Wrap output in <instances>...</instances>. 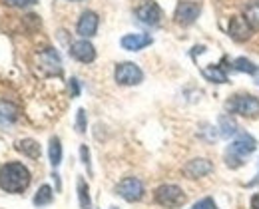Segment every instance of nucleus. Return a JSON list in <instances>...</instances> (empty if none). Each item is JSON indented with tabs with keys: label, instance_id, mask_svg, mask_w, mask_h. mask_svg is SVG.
Listing matches in <instances>:
<instances>
[{
	"label": "nucleus",
	"instance_id": "1",
	"mask_svg": "<svg viewBox=\"0 0 259 209\" xmlns=\"http://www.w3.org/2000/svg\"><path fill=\"white\" fill-rule=\"evenodd\" d=\"M32 175L20 162H8L0 168V189L6 193H22L28 189Z\"/></svg>",
	"mask_w": 259,
	"mask_h": 209
},
{
	"label": "nucleus",
	"instance_id": "2",
	"mask_svg": "<svg viewBox=\"0 0 259 209\" xmlns=\"http://www.w3.org/2000/svg\"><path fill=\"white\" fill-rule=\"evenodd\" d=\"M255 149H257L255 138H251V136H247V134H241L239 138L233 139V141L229 143V147H227V151H226L227 168H233V170L241 168V166H243V160H245L249 153H253Z\"/></svg>",
	"mask_w": 259,
	"mask_h": 209
},
{
	"label": "nucleus",
	"instance_id": "3",
	"mask_svg": "<svg viewBox=\"0 0 259 209\" xmlns=\"http://www.w3.org/2000/svg\"><path fill=\"white\" fill-rule=\"evenodd\" d=\"M154 199L158 205H162L165 209H178L182 205H186L188 195L180 185L174 183H162L156 191H154Z\"/></svg>",
	"mask_w": 259,
	"mask_h": 209
},
{
	"label": "nucleus",
	"instance_id": "4",
	"mask_svg": "<svg viewBox=\"0 0 259 209\" xmlns=\"http://www.w3.org/2000/svg\"><path fill=\"white\" fill-rule=\"evenodd\" d=\"M226 108L229 114H239V116L251 118V120L259 118V98L251 96V94L231 96V100H227Z\"/></svg>",
	"mask_w": 259,
	"mask_h": 209
},
{
	"label": "nucleus",
	"instance_id": "5",
	"mask_svg": "<svg viewBox=\"0 0 259 209\" xmlns=\"http://www.w3.org/2000/svg\"><path fill=\"white\" fill-rule=\"evenodd\" d=\"M36 64H38V70L42 72V76H48V78L62 76V60L54 48H44L42 52H38Z\"/></svg>",
	"mask_w": 259,
	"mask_h": 209
},
{
	"label": "nucleus",
	"instance_id": "6",
	"mask_svg": "<svg viewBox=\"0 0 259 209\" xmlns=\"http://www.w3.org/2000/svg\"><path fill=\"white\" fill-rule=\"evenodd\" d=\"M114 78L120 86H138L144 80V72L134 62H120L114 70Z\"/></svg>",
	"mask_w": 259,
	"mask_h": 209
},
{
	"label": "nucleus",
	"instance_id": "7",
	"mask_svg": "<svg viewBox=\"0 0 259 209\" xmlns=\"http://www.w3.org/2000/svg\"><path fill=\"white\" fill-rule=\"evenodd\" d=\"M134 14H136V18H138L142 24H148V26H158V24L162 22V16H163L160 4L154 2V0H144V2H140V4L136 6Z\"/></svg>",
	"mask_w": 259,
	"mask_h": 209
},
{
	"label": "nucleus",
	"instance_id": "8",
	"mask_svg": "<svg viewBox=\"0 0 259 209\" xmlns=\"http://www.w3.org/2000/svg\"><path fill=\"white\" fill-rule=\"evenodd\" d=\"M144 183H142V179H138V177H134V175H130V177H124L118 185H116V193L122 197V199H126L130 203H136V201H140L142 197H144Z\"/></svg>",
	"mask_w": 259,
	"mask_h": 209
},
{
	"label": "nucleus",
	"instance_id": "9",
	"mask_svg": "<svg viewBox=\"0 0 259 209\" xmlns=\"http://www.w3.org/2000/svg\"><path fill=\"white\" fill-rule=\"evenodd\" d=\"M201 14V4L195 2V0H182L178 6H176V12H174V20L182 26H192L195 20L199 18Z\"/></svg>",
	"mask_w": 259,
	"mask_h": 209
},
{
	"label": "nucleus",
	"instance_id": "10",
	"mask_svg": "<svg viewBox=\"0 0 259 209\" xmlns=\"http://www.w3.org/2000/svg\"><path fill=\"white\" fill-rule=\"evenodd\" d=\"M98 26H100V16H98L94 10H84V12L80 14V18H78L76 32H78V34L86 40V38L96 36Z\"/></svg>",
	"mask_w": 259,
	"mask_h": 209
},
{
	"label": "nucleus",
	"instance_id": "11",
	"mask_svg": "<svg viewBox=\"0 0 259 209\" xmlns=\"http://www.w3.org/2000/svg\"><path fill=\"white\" fill-rule=\"evenodd\" d=\"M184 175L188 179H199V177H205L213 172V164L205 158H195V160H190L186 166H184Z\"/></svg>",
	"mask_w": 259,
	"mask_h": 209
},
{
	"label": "nucleus",
	"instance_id": "12",
	"mask_svg": "<svg viewBox=\"0 0 259 209\" xmlns=\"http://www.w3.org/2000/svg\"><path fill=\"white\" fill-rule=\"evenodd\" d=\"M70 54H72V58L74 60H78V62H82V64H90V62H94L96 60V48L92 46V42H88V40H76L72 46H70Z\"/></svg>",
	"mask_w": 259,
	"mask_h": 209
},
{
	"label": "nucleus",
	"instance_id": "13",
	"mask_svg": "<svg viewBox=\"0 0 259 209\" xmlns=\"http://www.w3.org/2000/svg\"><path fill=\"white\" fill-rule=\"evenodd\" d=\"M251 28H249V24L245 22V18L243 16H233L231 20H229V26H227V34L231 36L235 42H245V40H249L251 38Z\"/></svg>",
	"mask_w": 259,
	"mask_h": 209
},
{
	"label": "nucleus",
	"instance_id": "14",
	"mask_svg": "<svg viewBox=\"0 0 259 209\" xmlns=\"http://www.w3.org/2000/svg\"><path fill=\"white\" fill-rule=\"evenodd\" d=\"M154 42V38L150 34H142V32H136V34H126L122 36L120 40V46L128 52H140L144 48H148L150 44Z\"/></svg>",
	"mask_w": 259,
	"mask_h": 209
},
{
	"label": "nucleus",
	"instance_id": "15",
	"mask_svg": "<svg viewBox=\"0 0 259 209\" xmlns=\"http://www.w3.org/2000/svg\"><path fill=\"white\" fill-rule=\"evenodd\" d=\"M16 151H20L22 155H26V158H30V160H40V153H42V149H40V143L32 138H24V139H18L16 141Z\"/></svg>",
	"mask_w": 259,
	"mask_h": 209
},
{
	"label": "nucleus",
	"instance_id": "16",
	"mask_svg": "<svg viewBox=\"0 0 259 209\" xmlns=\"http://www.w3.org/2000/svg\"><path fill=\"white\" fill-rule=\"evenodd\" d=\"M243 18H245V22L249 24L251 30L259 32V2L257 0H251L249 4L243 6Z\"/></svg>",
	"mask_w": 259,
	"mask_h": 209
},
{
	"label": "nucleus",
	"instance_id": "17",
	"mask_svg": "<svg viewBox=\"0 0 259 209\" xmlns=\"http://www.w3.org/2000/svg\"><path fill=\"white\" fill-rule=\"evenodd\" d=\"M48 158H50V166L56 170L60 164H62V141L60 138H50V143H48Z\"/></svg>",
	"mask_w": 259,
	"mask_h": 209
},
{
	"label": "nucleus",
	"instance_id": "18",
	"mask_svg": "<svg viewBox=\"0 0 259 209\" xmlns=\"http://www.w3.org/2000/svg\"><path fill=\"white\" fill-rule=\"evenodd\" d=\"M52 199H54V191H52V187H50V185H40L32 201L36 207H44V205H50Z\"/></svg>",
	"mask_w": 259,
	"mask_h": 209
},
{
	"label": "nucleus",
	"instance_id": "19",
	"mask_svg": "<svg viewBox=\"0 0 259 209\" xmlns=\"http://www.w3.org/2000/svg\"><path fill=\"white\" fill-rule=\"evenodd\" d=\"M78 203H80V209H92V197H90V187L88 183L78 177Z\"/></svg>",
	"mask_w": 259,
	"mask_h": 209
},
{
	"label": "nucleus",
	"instance_id": "20",
	"mask_svg": "<svg viewBox=\"0 0 259 209\" xmlns=\"http://www.w3.org/2000/svg\"><path fill=\"white\" fill-rule=\"evenodd\" d=\"M201 74H203V78H207V80L213 82V84H226L227 82V74L222 66H209V68H203L201 70Z\"/></svg>",
	"mask_w": 259,
	"mask_h": 209
},
{
	"label": "nucleus",
	"instance_id": "21",
	"mask_svg": "<svg viewBox=\"0 0 259 209\" xmlns=\"http://www.w3.org/2000/svg\"><path fill=\"white\" fill-rule=\"evenodd\" d=\"M18 118V108L10 102H0V124H12Z\"/></svg>",
	"mask_w": 259,
	"mask_h": 209
},
{
	"label": "nucleus",
	"instance_id": "22",
	"mask_svg": "<svg viewBox=\"0 0 259 209\" xmlns=\"http://www.w3.org/2000/svg\"><path fill=\"white\" fill-rule=\"evenodd\" d=\"M237 134V124L233 122V118L231 116H222L220 118V136L222 138H231V136H235Z\"/></svg>",
	"mask_w": 259,
	"mask_h": 209
},
{
	"label": "nucleus",
	"instance_id": "23",
	"mask_svg": "<svg viewBox=\"0 0 259 209\" xmlns=\"http://www.w3.org/2000/svg\"><path fill=\"white\" fill-rule=\"evenodd\" d=\"M231 68L237 70V72H245V74H255L257 72V66L253 62H249L247 58H235L233 64H231Z\"/></svg>",
	"mask_w": 259,
	"mask_h": 209
},
{
	"label": "nucleus",
	"instance_id": "24",
	"mask_svg": "<svg viewBox=\"0 0 259 209\" xmlns=\"http://www.w3.org/2000/svg\"><path fill=\"white\" fill-rule=\"evenodd\" d=\"M86 126H88V122H86V110L80 108L76 112V132L78 134H84L86 132Z\"/></svg>",
	"mask_w": 259,
	"mask_h": 209
},
{
	"label": "nucleus",
	"instance_id": "25",
	"mask_svg": "<svg viewBox=\"0 0 259 209\" xmlns=\"http://www.w3.org/2000/svg\"><path fill=\"white\" fill-rule=\"evenodd\" d=\"M80 158H82V164L86 166L88 174L92 175V162H90V149H88V145H86V143H84V145H80Z\"/></svg>",
	"mask_w": 259,
	"mask_h": 209
},
{
	"label": "nucleus",
	"instance_id": "26",
	"mask_svg": "<svg viewBox=\"0 0 259 209\" xmlns=\"http://www.w3.org/2000/svg\"><path fill=\"white\" fill-rule=\"evenodd\" d=\"M8 6H14V8H30L34 6L38 0H4Z\"/></svg>",
	"mask_w": 259,
	"mask_h": 209
},
{
	"label": "nucleus",
	"instance_id": "27",
	"mask_svg": "<svg viewBox=\"0 0 259 209\" xmlns=\"http://www.w3.org/2000/svg\"><path fill=\"white\" fill-rule=\"evenodd\" d=\"M192 209H218V205H215V201H213L211 197H203V199L197 201Z\"/></svg>",
	"mask_w": 259,
	"mask_h": 209
},
{
	"label": "nucleus",
	"instance_id": "28",
	"mask_svg": "<svg viewBox=\"0 0 259 209\" xmlns=\"http://www.w3.org/2000/svg\"><path fill=\"white\" fill-rule=\"evenodd\" d=\"M70 90H72V96H74V98L80 94V86H78V80H76V78L70 80Z\"/></svg>",
	"mask_w": 259,
	"mask_h": 209
},
{
	"label": "nucleus",
	"instance_id": "29",
	"mask_svg": "<svg viewBox=\"0 0 259 209\" xmlns=\"http://www.w3.org/2000/svg\"><path fill=\"white\" fill-rule=\"evenodd\" d=\"M251 209H259V191L251 195Z\"/></svg>",
	"mask_w": 259,
	"mask_h": 209
},
{
	"label": "nucleus",
	"instance_id": "30",
	"mask_svg": "<svg viewBox=\"0 0 259 209\" xmlns=\"http://www.w3.org/2000/svg\"><path fill=\"white\" fill-rule=\"evenodd\" d=\"M70 2H80V0H70Z\"/></svg>",
	"mask_w": 259,
	"mask_h": 209
}]
</instances>
